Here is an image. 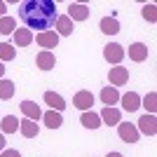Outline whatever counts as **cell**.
Returning <instances> with one entry per match:
<instances>
[{
    "instance_id": "31",
    "label": "cell",
    "mask_w": 157,
    "mask_h": 157,
    "mask_svg": "<svg viewBox=\"0 0 157 157\" xmlns=\"http://www.w3.org/2000/svg\"><path fill=\"white\" fill-rule=\"evenodd\" d=\"M105 157H124V155H122V152H108Z\"/></svg>"
},
{
    "instance_id": "3",
    "label": "cell",
    "mask_w": 157,
    "mask_h": 157,
    "mask_svg": "<svg viewBox=\"0 0 157 157\" xmlns=\"http://www.w3.org/2000/svg\"><path fill=\"white\" fill-rule=\"evenodd\" d=\"M117 136L124 141V143H136L138 138H141V134H138L136 124H131V122H120L117 124Z\"/></svg>"
},
{
    "instance_id": "30",
    "label": "cell",
    "mask_w": 157,
    "mask_h": 157,
    "mask_svg": "<svg viewBox=\"0 0 157 157\" xmlns=\"http://www.w3.org/2000/svg\"><path fill=\"white\" fill-rule=\"evenodd\" d=\"M5 12H7V5L2 2V0H0V17H5Z\"/></svg>"
},
{
    "instance_id": "11",
    "label": "cell",
    "mask_w": 157,
    "mask_h": 157,
    "mask_svg": "<svg viewBox=\"0 0 157 157\" xmlns=\"http://www.w3.org/2000/svg\"><path fill=\"white\" fill-rule=\"evenodd\" d=\"M148 45L145 42H134V45H129V59L136 61V63H141V61L148 59Z\"/></svg>"
},
{
    "instance_id": "1",
    "label": "cell",
    "mask_w": 157,
    "mask_h": 157,
    "mask_svg": "<svg viewBox=\"0 0 157 157\" xmlns=\"http://www.w3.org/2000/svg\"><path fill=\"white\" fill-rule=\"evenodd\" d=\"M56 2L54 0H21L19 2V19L24 21V28L38 33L54 31L56 21Z\"/></svg>"
},
{
    "instance_id": "27",
    "label": "cell",
    "mask_w": 157,
    "mask_h": 157,
    "mask_svg": "<svg viewBox=\"0 0 157 157\" xmlns=\"http://www.w3.org/2000/svg\"><path fill=\"white\" fill-rule=\"evenodd\" d=\"M141 14H143L145 21H150V24H155L157 21V7L152 5V2H148V5H143V10H141Z\"/></svg>"
},
{
    "instance_id": "8",
    "label": "cell",
    "mask_w": 157,
    "mask_h": 157,
    "mask_svg": "<svg viewBox=\"0 0 157 157\" xmlns=\"http://www.w3.org/2000/svg\"><path fill=\"white\" fill-rule=\"evenodd\" d=\"M35 42H38L40 47H45V52H52V47L59 45V35L54 31H45V33H38V35H35Z\"/></svg>"
},
{
    "instance_id": "16",
    "label": "cell",
    "mask_w": 157,
    "mask_h": 157,
    "mask_svg": "<svg viewBox=\"0 0 157 157\" xmlns=\"http://www.w3.org/2000/svg\"><path fill=\"white\" fill-rule=\"evenodd\" d=\"M12 35H14V47H28L35 38L33 31H28V28H17Z\"/></svg>"
},
{
    "instance_id": "26",
    "label": "cell",
    "mask_w": 157,
    "mask_h": 157,
    "mask_svg": "<svg viewBox=\"0 0 157 157\" xmlns=\"http://www.w3.org/2000/svg\"><path fill=\"white\" fill-rule=\"evenodd\" d=\"M12 96H14V82L2 78L0 80V98H2V101H10Z\"/></svg>"
},
{
    "instance_id": "20",
    "label": "cell",
    "mask_w": 157,
    "mask_h": 157,
    "mask_svg": "<svg viewBox=\"0 0 157 157\" xmlns=\"http://www.w3.org/2000/svg\"><path fill=\"white\" fill-rule=\"evenodd\" d=\"M98 26H101V31H103L105 35H117L120 33V21L115 19V17H103Z\"/></svg>"
},
{
    "instance_id": "18",
    "label": "cell",
    "mask_w": 157,
    "mask_h": 157,
    "mask_svg": "<svg viewBox=\"0 0 157 157\" xmlns=\"http://www.w3.org/2000/svg\"><path fill=\"white\" fill-rule=\"evenodd\" d=\"M101 101L105 103V108H115V103L120 101V92L110 85L103 87V89H101Z\"/></svg>"
},
{
    "instance_id": "9",
    "label": "cell",
    "mask_w": 157,
    "mask_h": 157,
    "mask_svg": "<svg viewBox=\"0 0 157 157\" xmlns=\"http://www.w3.org/2000/svg\"><path fill=\"white\" fill-rule=\"evenodd\" d=\"M98 117H101V124H108V127H115L122 122V113L117 108H103V110L98 113Z\"/></svg>"
},
{
    "instance_id": "6",
    "label": "cell",
    "mask_w": 157,
    "mask_h": 157,
    "mask_svg": "<svg viewBox=\"0 0 157 157\" xmlns=\"http://www.w3.org/2000/svg\"><path fill=\"white\" fill-rule=\"evenodd\" d=\"M66 17L71 21H85V19H89V7H87L85 2H71Z\"/></svg>"
},
{
    "instance_id": "28",
    "label": "cell",
    "mask_w": 157,
    "mask_h": 157,
    "mask_svg": "<svg viewBox=\"0 0 157 157\" xmlns=\"http://www.w3.org/2000/svg\"><path fill=\"white\" fill-rule=\"evenodd\" d=\"M0 157H21V152L14 150V148H5V150L0 152Z\"/></svg>"
},
{
    "instance_id": "17",
    "label": "cell",
    "mask_w": 157,
    "mask_h": 157,
    "mask_svg": "<svg viewBox=\"0 0 157 157\" xmlns=\"http://www.w3.org/2000/svg\"><path fill=\"white\" fill-rule=\"evenodd\" d=\"M35 63H38L40 71H52L54 66H56V56H54V52H42L38 54V59H35Z\"/></svg>"
},
{
    "instance_id": "29",
    "label": "cell",
    "mask_w": 157,
    "mask_h": 157,
    "mask_svg": "<svg viewBox=\"0 0 157 157\" xmlns=\"http://www.w3.org/2000/svg\"><path fill=\"white\" fill-rule=\"evenodd\" d=\"M7 148V141H5V134H0V152Z\"/></svg>"
},
{
    "instance_id": "25",
    "label": "cell",
    "mask_w": 157,
    "mask_h": 157,
    "mask_svg": "<svg viewBox=\"0 0 157 157\" xmlns=\"http://www.w3.org/2000/svg\"><path fill=\"white\" fill-rule=\"evenodd\" d=\"M17 56V47L10 45V42H0V61L7 63V61H12Z\"/></svg>"
},
{
    "instance_id": "2",
    "label": "cell",
    "mask_w": 157,
    "mask_h": 157,
    "mask_svg": "<svg viewBox=\"0 0 157 157\" xmlns=\"http://www.w3.org/2000/svg\"><path fill=\"white\" fill-rule=\"evenodd\" d=\"M124 54H127V52H124V47L117 45V42H108V45L103 47V59L108 61V63H113V66L122 63Z\"/></svg>"
},
{
    "instance_id": "32",
    "label": "cell",
    "mask_w": 157,
    "mask_h": 157,
    "mask_svg": "<svg viewBox=\"0 0 157 157\" xmlns=\"http://www.w3.org/2000/svg\"><path fill=\"white\" fill-rule=\"evenodd\" d=\"M5 78V66H2V61H0V80Z\"/></svg>"
},
{
    "instance_id": "21",
    "label": "cell",
    "mask_w": 157,
    "mask_h": 157,
    "mask_svg": "<svg viewBox=\"0 0 157 157\" xmlns=\"http://www.w3.org/2000/svg\"><path fill=\"white\" fill-rule=\"evenodd\" d=\"M17 129H19V120L14 117V115L0 117V134H14Z\"/></svg>"
},
{
    "instance_id": "24",
    "label": "cell",
    "mask_w": 157,
    "mask_h": 157,
    "mask_svg": "<svg viewBox=\"0 0 157 157\" xmlns=\"http://www.w3.org/2000/svg\"><path fill=\"white\" fill-rule=\"evenodd\" d=\"M141 105L148 110V115H155V110H157V94L155 92H148L143 98H141Z\"/></svg>"
},
{
    "instance_id": "23",
    "label": "cell",
    "mask_w": 157,
    "mask_h": 157,
    "mask_svg": "<svg viewBox=\"0 0 157 157\" xmlns=\"http://www.w3.org/2000/svg\"><path fill=\"white\" fill-rule=\"evenodd\" d=\"M17 31V19L14 17H0V33L2 35H12V33Z\"/></svg>"
},
{
    "instance_id": "5",
    "label": "cell",
    "mask_w": 157,
    "mask_h": 157,
    "mask_svg": "<svg viewBox=\"0 0 157 157\" xmlns=\"http://www.w3.org/2000/svg\"><path fill=\"white\" fill-rule=\"evenodd\" d=\"M136 129H138V134H145V136H155V134H157V117H155V115H148V113H145L143 117L138 120Z\"/></svg>"
},
{
    "instance_id": "19",
    "label": "cell",
    "mask_w": 157,
    "mask_h": 157,
    "mask_svg": "<svg viewBox=\"0 0 157 157\" xmlns=\"http://www.w3.org/2000/svg\"><path fill=\"white\" fill-rule=\"evenodd\" d=\"M80 122H82L85 129H98V127H101V117H98V113H94V110L82 113V115H80Z\"/></svg>"
},
{
    "instance_id": "7",
    "label": "cell",
    "mask_w": 157,
    "mask_h": 157,
    "mask_svg": "<svg viewBox=\"0 0 157 157\" xmlns=\"http://www.w3.org/2000/svg\"><path fill=\"white\" fill-rule=\"evenodd\" d=\"M73 105H75V108H80L82 113L92 110V105H94V94H92V92H87V89L78 92L75 96H73Z\"/></svg>"
},
{
    "instance_id": "10",
    "label": "cell",
    "mask_w": 157,
    "mask_h": 157,
    "mask_svg": "<svg viewBox=\"0 0 157 157\" xmlns=\"http://www.w3.org/2000/svg\"><path fill=\"white\" fill-rule=\"evenodd\" d=\"M19 108H21V113L26 115V120H33V122L42 120V110H40L38 103H33V101H21Z\"/></svg>"
},
{
    "instance_id": "14",
    "label": "cell",
    "mask_w": 157,
    "mask_h": 157,
    "mask_svg": "<svg viewBox=\"0 0 157 157\" xmlns=\"http://www.w3.org/2000/svg\"><path fill=\"white\" fill-rule=\"evenodd\" d=\"M19 131L24 138H35L40 134V124L33 120H19Z\"/></svg>"
},
{
    "instance_id": "4",
    "label": "cell",
    "mask_w": 157,
    "mask_h": 157,
    "mask_svg": "<svg viewBox=\"0 0 157 157\" xmlns=\"http://www.w3.org/2000/svg\"><path fill=\"white\" fill-rule=\"evenodd\" d=\"M108 80H110V87H122L129 82V71H127L124 66H113L110 73H108Z\"/></svg>"
},
{
    "instance_id": "12",
    "label": "cell",
    "mask_w": 157,
    "mask_h": 157,
    "mask_svg": "<svg viewBox=\"0 0 157 157\" xmlns=\"http://www.w3.org/2000/svg\"><path fill=\"white\" fill-rule=\"evenodd\" d=\"M54 28H56L54 33L61 38V35H73V28H75V26H73V21L68 19L66 14H59V17H56V21H54Z\"/></svg>"
},
{
    "instance_id": "13",
    "label": "cell",
    "mask_w": 157,
    "mask_h": 157,
    "mask_svg": "<svg viewBox=\"0 0 157 157\" xmlns=\"http://www.w3.org/2000/svg\"><path fill=\"white\" fill-rule=\"evenodd\" d=\"M120 101H122V108H124L127 113H134L141 108V96H138L136 92H127L124 96H120Z\"/></svg>"
},
{
    "instance_id": "15",
    "label": "cell",
    "mask_w": 157,
    "mask_h": 157,
    "mask_svg": "<svg viewBox=\"0 0 157 157\" xmlns=\"http://www.w3.org/2000/svg\"><path fill=\"white\" fill-rule=\"evenodd\" d=\"M45 103L49 105V110H56V113H61L66 108V101H63V96L61 94H56V92H45Z\"/></svg>"
},
{
    "instance_id": "22",
    "label": "cell",
    "mask_w": 157,
    "mask_h": 157,
    "mask_svg": "<svg viewBox=\"0 0 157 157\" xmlns=\"http://www.w3.org/2000/svg\"><path fill=\"white\" fill-rule=\"evenodd\" d=\"M42 120H45V124L49 127V129H59V127L63 124V117H61V113H56V110L42 113Z\"/></svg>"
}]
</instances>
